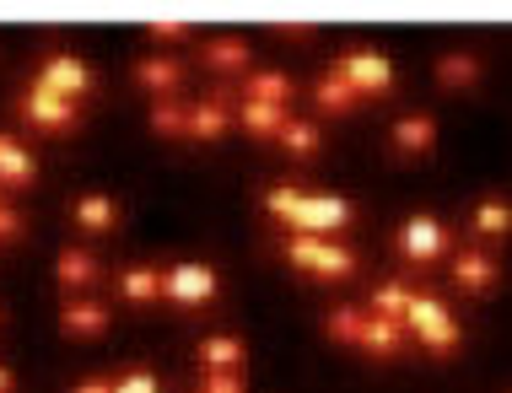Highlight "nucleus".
Masks as SVG:
<instances>
[{
	"instance_id": "f257e3e1",
	"label": "nucleus",
	"mask_w": 512,
	"mask_h": 393,
	"mask_svg": "<svg viewBox=\"0 0 512 393\" xmlns=\"http://www.w3.org/2000/svg\"><path fill=\"white\" fill-rule=\"evenodd\" d=\"M286 259H292L297 270L318 275V280H351L356 275V254H351V248L329 243V237H308V232H297L292 243H286Z\"/></svg>"
},
{
	"instance_id": "f03ea898",
	"label": "nucleus",
	"mask_w": 512,
	"mask_h": 393,
	"mask_svg": "<svg viewBox=\"0 0 512 393\" xmlns=\"http://www.w3.org/2000/svg\"><path fill=\"white\" fill-rule=\"evenodd\" d=\"M335 76L351 87L356 97H378V92H394V65L383 60L378 49H351V54H340V65H335Z\"/></svg>"
},
{
	"instance_id": "7ed1b4c3",
	"label": "nucleus",
	"mask_w": 512,
	"mask_h": 393,
	"mask_svg": "<svg viewBox=\"0 0 512 393\" xmlns=\"http://www.w3.org/2000/svg\"><path fill=\"white\" fill-rule=\"evenodd\" d=\"M216 291H221L216 264H173V270H162V297L178 307H205Z\"/></svg>"
},
{
	"instance_id": "20e7f679",
	"label": "nucleus",
	"mask_w": 512,
	"mask_h": 393,
	"mask_svg": "<svg viewBox=\"0 0 512 393\" xmlns=\"http://www.w3.org/2000/svg\"><path fill=\"white\" fill-rule=\"evenodd\" d=\"M351 216H356V205L340 200V194H302L297 210H292V227L308 232V237H324V232L345 227Z\"/></svg>"
},
{
	"instance_id": "39448f33",
	"label": "nucleus",
	"mask_w": 512,
	"mask_h": 393,
	"mask_svg": "<svg viewBox=\"0 0 512 393\" xmlns=\"http://www.w3.org/2000/svg\"><path fill=\"white\" fill-rule=\"evenodd\" d=\"M453 248V232L442 227L437 216H410L405 227H399V254L415 259V264H432Z\"/></svg>"
},
{
	"instance_id": "423d86ee",
	"label": "nucleus",
	"mask_w": 512,
	"mask_h": 393,
	"mask_svg": "<svg viewBox=\"0 0 512 393\" xmlns=\"http://www.w3.org/2000/svg\"><path fill=\"white\" fill-rule=\"evenodd\" d=\"M38 92L49 97H65V103H76V97L92 92V70L76 60V54H49L44 70H38Z\"/></svg>"
},
{
	"instance_id": "0eeeda50",
	"label": "nucleus",
	"mask_w": 512,
	"mask_h": 393,
	"mask_svg": "<svg viewBox=\"0 0 512 393\" xmlns=\"http://www.w3.org/2000/svg\"><path fill=\"white\" fill-rule=\"evenodd\" d=\"M22 119L33 124V130H49V135H65L76 130V103H65V97H49V92H27L22 97Z\"/></svg>"
},
{
	"instance_id": "6e6552de",
	"label": "nucleus",
	"mask_w": 512,
	"mask_h": 393,
	"mask_svg": "<svg viewBox=\"0 0 512 393\" xmlns=\"http://www.w3.org/2000/svg\"><path fill=\"white\" fill-rule=\"evenodd\" d=\"M60 329L71 334V340H103L108 334V307L92 302V297H71L60 313Z\"/></svg>"
},
{
	"instance_id": "1a4fd4ad",
	"label": "nucleus",
	"mask_w": 512,
	"mask_h": 393,
	"mask_svg": "<svg viewBox=\"0 0 512 393\" xmlns=\"http://www.w3.org/2000/svg\"><path fill=\"white\" fill-rule=\"evenodd\" d=\"M453 286L469 291V297H491L496 291V264L480 254V248H464V254H453Z\"/></svg>"
},
{
	"instance_id": "9d476101",
	"label": "nucleus",
	"mask_w": 512,
	"mask_h": 393,
	"mask_svg": "<svg viewBox=\"0 0 512 393\" xmlns=\"http://www.w3.org/2000/svg\"><path fill=\"white\" fill-rule=\"evenodd\" d=\"M389 146L399 151V157H421V151H432V146H437V119H432V114H405V119H394Z\"/></svg>"
},
{
	"instance_id": "9b49d317",
	"label": "nucleus",
	"mask_w": 512,
	"mask_h": 393,
	"mask_svg": "<svg viewBox=\"0 0 512 393\" xmlns=\"http://www.w3.org/2000/svg\"><path fill=\"white\" fill-rule=\"evenodd\" d=\"M135 87H146V92H157V97H173L178 87H184V65L168 60V54H151V60H135Z\"/></svg>"
},
{
	"instance_id": "f8f14e48",
	"label": "nucleus",
	"mask_w": 512,
	"mask_h": 393,
	"mask_svg": "<svg viewBox=\"0 0 512 393\" xmlns=\"http://www.w3.org/2000/svg\"><path fill=\"white\" fill-rule=\"evenodd\" d=\"M356 350H367V356H399V350H405V329H399L394 318L362 313V334H356Z\"/></svg>"
},
{
	"instance_id": "ddd939ff",
	"label": "nucleus",
	"mask_w": 512,
	"mask_h": 393,
	"mask_svg": "<svg viewBox=\"0 0 512 393\" xmlns=\"http://www.w3.org/2000/svg\"><path fill=\"white\" fill-rule=\"evenodd\" d=\"M54 275H60V291L81 297V291L98 286V259H92L87 248H60V264H54Z\"/></svg>"
},
{
	"instance_id": "4468645a",
	"label": "nucleus",
	"mask_w": 512,
	"mask_h": 393,
	"mask_svg": "<svg viewBox=\"0 0 512 393\" xmlns=\"http://www.w3.org/2000/svg\"><path fill=\"white\" fill-rule=\"evenodd\" d=\"M33 173H38L33 151L17 146L11 135H0V184H6V189H22V184H33Z\"/></svg>"
},
{
	"instance_id": "2eb2a0df",
	"label": "nucleus",
	"mask_w": 512,
	"mask_h": 393,
	"mask_svg": "<svg viewBox=\"0 0 512 393\" xmlns=\"http://www.w3.org/2000/svg\"><path fill=\"white\" fill-rule=\"evenodd\" d=\"M200 361H205V372H238L243 367V340L238 334H205Z\"/></svg>"
},
{
	"instance_id": "dca6fc26",
	"label": "nucleus",
	"mask_w": 512,
	"mask_h": 393,
	"mask_svg": "<svg viewBox=\"0 0 512 393\" xmlns=\"http://www.w3.org/2000/svg\"><path fill=\"white\" fill-rule=\"evenodd\" d=\"M232 130V114H227V103H195L189 108V124H184V135H195V140H221Z\"/></svg>"
},
{
	"instance_id": "f3484780",
	"label": "nucleus",
	"mask_w": 512,
	"mask_h": 393,
	"mask_svg": "<svg viewBox=\"0 0 512 393\" xmlns=\"http://www.w3.org/2000/svg\"><path fill=\"white\" fill-rule=\"evenodd\" d=\"M232 124H243V130L254 135V140H275V135H281V124H286V108H270V103H243Z\"/></svg>"
},
{
	"instance_id": "a211bd4d",
	"label": "nucleus",
	"mask_w": 512,
	"mask_h": 393,
	"mask_svg": "<svg viewBox=\"0 0 512 393\" xmlns=\"http://www.w3.org/2000/svg\"><path fill=\"white\" fill-rule=\"evenodd\" d=\"M248 44L243 38H216V44H205V65L211 70H221V76H238V70H248Z\"/></svg>"
},
{
	"instance_id": "6ab92c4d",
	"label": "nucleus",
	"mask_w": 512,
	"mask_h": 393,
	"mask_svg": "<svg viewBox=\"0 0 512 393\" xmlns=\"http://www.w3.org/2000/svg\"><path fill=\"white\" fill-rule=\"evenodd\" d=\"M480 81V60L475 54H442L437 60V87L459 92V87H475Z\"/></svg>"
},
{
	"instance_id": "aec40b11",
	"label": "nucleus",
	"mask_w": 512,
	"mask_h": 393,
	"mask_svg": "<svg viewBox=\"0 0 512 393\" xmlns=\"http://www.w3.org/2000/svg\"><path fill=\"white\" fill-rule=\"evenodd\" d=\"M415 340H421L426 350H432V356H453V350L464 345V334H459V324H453V313H437L432 324H426L421 334H415Z\"/></svg>"
},
{
	"instance_id": "412c9836",
	"label": "nucleus",
	"mask_w": 512,
	"mask_h": 393,
	"mask_svg": "<svg viewBox=\"0 0 512 393\" xmlns=\"http://www.w3.org/2000/svg\"><path fill=\"white\" fill-rule=\"evenodd\" d=\"M248 103H270V108H286V97H292V76H275V70H265V76H248L243 81Z\"/></svg>"
},
{
	"instance_id": "4be33fe9",
	"label": "nucleus",
	"mask_w": 512,
	"mask_h": 393,
	"mask_svg": "<svg viewBox=\"0 0 512 393\" xmlns=\"http://www.w3.org/2000/svg\"><path fill=\"white\" fill-rule=\"evenodd\" d=\"M76 221L87 232H108L119 221V205L108 200V194H81V200H76Z\"/></svg>"
},
{
	"instance_id": "5701e85b",
	"label": "nucleus",
	"mask_w": 512,
	"mask_h": 393,
	"mask_svg": "<svg viewBox=\"0 0 512 393\" xmlns=\"http://www.w3.org/2000/svg\"><path fill=\"white\" fill-rule=\"evenodd\" d=\"M275 140H281V146L292 151V157H313V151L324 146V135H318V124H308V119H286V124H281V135H275Z\"/></svg>"
},
{
	"instance_id": "b1692460",
	"label": "nucleus",
	"mask_w": 512,
	"mask_h": 393,
	"mask_svg": "<svg viewBox=\"0 0 512 393\" xmlns=\"http://www.w3.org/2000/svg\"><path fill=\"white\" fill-rule=\"evenodd\" d=\"M119 291H124V302H157L162 297V270H124L119 275Z\"/></svg>"
},
{
	"instance_id": "393cba45",
	"label": "nucleus",
	"mask_w": 512,
	"mask_h": 393,
	"mask_svg": "<svg viewBox=\"0 0 512 393\" xmlns=\"http://www.w3.org/2000/svg\"><path fill=\"white\" fill-rule=\"evenodd\" d=\"M410 297H415V291L405 286V280H383V286L372 291V313L394 318V324H399V318H405V307H410Z\"/></svg>"
},
{
	"instance_id": "a878e982",
	"label": "nucleus",
	"mask_w": 512,
	"mask_h": 393,
	"mask_svg": "<svg viewBox=\"0 0 512 393\" xmlns=\"http://www.w3.org/2000/svg\"><path fill=\"white\" fill-rule=\"evenodd\" d=\"M313 103L324 108V114H351V108H356V92L345 87L340 76H318V87H313Z\"/></svg>"
},
{
	"instance_id": "bb28decb",
	"label": "nucleus",
	"mask_w": 512,
	"mask_h": 393,
	"mask_svg": "<svg viewBox=\"0 0 512 393\" xmlns=\"http://www.w3.org/2000/svg\"><path fill=\"white\" fill-rule=\"evenodd\" d=\"M184 124H189V108L184 103H173V97H157L151 103V135H184Z\"/></svg>"
},
{
	"instance_id": "cd10ccee",
	"label": "nucleus",
	"mask_w": 512,
	"mask_h": 393,
	"mask_svg": "<svg viewBox=\"0 0 512 393\" xmlns=\"http://www.w3.org/2000/svg\"><path fill=\"white\" fill-rule=\"evenodd\" d=\"M507 221H512V210H507L502 194H491V200L475 205V237H502Z\"/></svg>"
},
{
	"instance_id": "c85d7f7f",
	"label": "nucleus",
	"mask_w": 512,
	"mask_h": 393,
	"mask_svg": "<svg viewBox=\"0 0 512 393\" xmlns=\"http://www.w3.org/2000/svg\"><path fill=\"white\" fill-rule=\"evenodd\" d=\"M324 329H329V340L356 345V334H362V313H351V307H335V313L324 318Z\"/></svg>"
},
{
	"instance_id": "c756f323",
	"label": "nucleus",
	"mask_w": 512,
	"mask_h": 393,
	"mask_svg": "<svg viewBox=\"0 0 512 393\" xmlns=\"http://www.w3.org/2000/svg\"><path fill=\"white\" fill-rule=\"evenodd\" d=\"M297 200H302V189H292V184H275V189H265V210H270L275 221H292Z\"/></svg>"
},
{
	"instance_id": "7c9ffc66",
	"label": "nucleus",
	"mask_w": 512,
	"mask_h": 393,
	"mask_svg": "<svg viewBox=\"0 0 512 393\" xmlns=\"http://www.w3.org/2000/svg\"><path fill=\"white\" fill-rule=\"evenodd\" d=\"M114 393H162V383H157V372L135 367V372H124L119 383H114Z\"/></svg>"
},
{
	"instance_id": "2f4dec72",
	"label": "nucleus",
	"mask_w": 512,
	"mask_h": 393,
	"mask_svg": "<svg viewBox=\"0 0 512 393\" xmlns=\"http://www.w3.org/2000/svg\"><path fill=\"white\" fill-rule=\"evenodd\" d=\"M200 393H248L238 372H205L200 377Z\"/></svg>"
},
{
	"instance_id": "473e14b6",
	"label": "nucleus",
	"mask_w": 512,
	"mask_h": 393,
	"mask_svg": "<svg viewBox=\"0 0 512 393\" xmlns=\"http://www.w3.org/2000/svg\"><path fill=\"white\" fill-rule=\"evenodd\" d=\"M146 38H157V44H184L189 27H184V22H151V27H146Z\"/></svg>"
},
{
	"instance_id": "72a5a7b5",
	"label": "nucleus",
	"mask_w": 512,
	"mask_h": 393,
	"mask_svg": "<svg viewBox=\"0 0 512 393\" xmlns=\"http://www.w3.org/2000/svg\"><path fill=\"white\" fill-rule=\"evenodd\" d=\"M11 237H22V210L0 205V243H11Z\"/></svg>"
},
{
	"instance_id": "f704fd0d",
	"label": "nucleus",
	"mask_w": 512,
	"mask_h": 393,
	"mask_svg": "<svg viewBox=\"0 0 512 393\" xmlns=\"http://www.w3.org/2000/svg\"><path fill=\"white\" fill-rule=\"evenodd\" d=\"M71 393H114V383H108V377H87V383H76Z\"/></svg>"
},
{
	"instance_id": "c9c22d12",
	"label": "nucleus",
	"mask_w": 512,
	"mask_h": 393,
	"mask_svg": "<svg viewBox=\"0 0 512 393\" xmlns=\"http://www.w3.org/2000/svg\"><path fill=\"white\" fill-rule=\"evenodd\" d=\"M0 393H17V377H11L6 367H0Z\"/></svg>"
}]
</instances>
